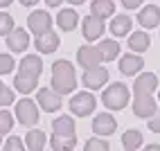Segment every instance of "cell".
I'll list each match as a JSON object with an SVG mask.
<instances>
[{
	"label": "cell",
	"instance_id": "obj_26",
	"mask_svg": "<svg viewBox=\"0 0 160 151\" xmlns=\"http://www.w3.org/2000/svg\"><path fill=\"white\" fill-rule=\"evenodd\" d=\"M142 144V133L138 131V128H129L124 135H122V147L126 151H135V149H140Z\"/></svg>",
	"mask_w": 160,
	"mask_h": 151
},
{
	"label": "cell",
	"instance_id": "obj_11",
	"mask_svg": "<svg viewBox=\"0 0 160 151\" xmlns=\"http://www.w3.org/2000/svg\"><path fill=\"white\" fill-rule=\"evenodd\" d=\"M77 61L81 68H92V66H99L104 59H102V52L97 45H83L77 50Z\"/></svg>",
	"mask_w": 160,
	"mask_h": 151
},
{
	"label": "cell",
	"instance_id": "obj_10",
	"mask_svg": "<svg viewBox=\"0 0 160 151\" xmlns=\"http://www.w3.org/2000/svg\"><path fill=\"white\" fill-rule=\"evenodd\" d=\"M117 131V122H115V117L111 113H99V115H95V120H92V133L95 135H113Z\"/></svg>",
	"mask_w": 160,
	"mask_h": 151
},
{
	"label": "cell",
	"instance_id": "obj_15",
	"mask_svg": "<svg viewBox=\"0 0 160 151\" xmlns=\"http://www.w3.org/2000/svg\"><path fill=\"white\" fill-rule=\"evenodd\" d=\"M138 23L144 29H153L160 25V7L158 5H147L142 7V12L138 14Z\"/></svg>",
	"mask_w": 160,
	"mask_h": 151
},
{
	"label": "cell",
	"instance_id": "obj_20",
	"mask_svg": "<svg viewBox=\"0 0 160 151\" xmlns=\"http://www.w3.org/2000/svg\"><path fill=\"white\" fill-rule=\"evenodd\" d=\"M36 86H38V79L36 77H29V74H23V72H18L16 79H14V88L18 93H23V95H29Z\"/></svg>",
	"mask_w": 160,
	"mask_h": 151
},
{
	"label": "cell",
	"instance_id": "obj_29",
	"mask_svg": "<svg viewBox=\"0 0 160 151\" xmlns=\"http://www.w3.org/2000/svg\"><path fill=\"white\" fill-rule=\"evenodd\" d=\"M111 147H108V142L102 138V135H97V138H90L88 142H86V151H108Z\"/></svg>",
	"mask_w": 160,
	"mask_h": 151
},
{
	"label": "cell",
	"instance_id": "obj_31",
	"mask_svg": "<svg viewBox=\"0 0 160 151\" xmlns=\"http://www.w3.org/2000/svg\"><path fill=\"white\" fill-rule=\"evenodd\" d=\"M9 104H14V90L7 88V86L0 81V108H2V106H9Z\"/></svg>",
	"mask_w": 160,
	"mask_h": 151
},
{
	"label": "cell",
	"instance_id": "obj_28",
	"mask_svg": "<svg viewBox=\"0 0 160 151\" xmlns=\"http://www.w3.org/2000/svg\"><path fill=\"white\" fill-rule=\"evenodd\" d=\"M14 128V115L9 111H0V133L7 135Z\"/></svg>",
	"mask_w": 160,
	"mask_h": 151
},
{
	"label": "cell",
	"instance_id": "obj_36",
	"mask_svg": "<svg viewBox=\"0 0 160 151\" xmlns=\"http://www.w3.org/2000/svg\"><path fill=\"white\" fill-rule=\"evenodd\" d=\"M61 3H63V0H45V5H48V7H59Z\"/></svg>",
	"mask_w": 160,
	"mask_h": 151
},
{
	"label": "cell",
	"instance_id": "obj_8",
	"mask_svg": "<svg viewBox=\"0 0 160 151\" xmlns=\"http://www.w3.org/2000/svg\"><path fill=\"white\" fill-rule=\"evenodd\" d=\"M36 99H38V106L43 111H48V113H57L61 108V104H63L61 95L54 88H41L38 95H36Z\"/></svg>",
	"mask_w": 160,
	"mask_h": 151
},
{
	"label": "cell",
	"instance_id": "obj_41",
	"mask_svg": "<svg viewBox=\"0 0 160 151\" xmlns=\"http://www.w3.org/2000/svg\"><path fill=\"white\" fill-rule=\"evenodd\" d=\"M0 142H2V133H0Z\"/></svg>",
	"mask_w": 160,
	"mask_h": 151
},
{
	"label": "cell",
	"instance_id": "obj_1",
	"mask_svg": "<svg viewBox=\"0 0 160 151\" xmlns=\"http://www.w3.org/2000/svg\"><path fill=\"white\" fill-rule=\"evenodd\" d=\"M52 88L59 95H68L77 88V72H74V66L70 61L66 59L54 61V66H52Z\"/></svg>",
	"mask_w": 160,
	"mask_h": 151
},
{
	"label": "cell",
	"instance_id": "obj_5",
	"mask_svg": "<svg viewBox=\"0 0 160 151\" xmlns=\"http://www.w3.org/2000/svg\"><path fill=\"white\" fill-rule=\"evenodd\" d=\"M83 86L90 90H97V88H104V83L108 81V70L99 66H92V68H83V77H81Z\"/></svg>",
	"mask_w": 160,
	"mask_h": 151
},
{
	"label": "cell",
	"instance_id": "obj_21",
	"mask_svg": "<svg viewBox=\"0 0 160 151\" xmlns=\"http://www.w3.org/2000/svg\"><path fill=\"white\" fill-rule=\"evenodd\" d=\"M90 14L99 16V18H108V16L115 14V3H113V0H92Z\"/></svg>",
	"mask_w": 160,
	"mask_h": 151
},
{
	"label": "cell",
	"instance_id": "obj_39",
	"mask_svg": "<svg viewBox=\"0 0 160 151\" xmlns=\"http://www.w3.org/2000/svg\"><path fill=\"white\" fill-rule=\"evenodd\" d=\"M12 3H14V0H0V7H9Z\"/></svg>",
	"mask_w": 160,
	"mask_h": 151
},
{
	"label": "cell",
	"instance_id": "obj_38",
	"mask_svg": "<svg viewBox=\"0 0 160 151\" xmlns=\"http://www.w3.org/2000/svg\"><path fill=\"white\" fill-rule=\"evenodd\" d=\"M147 151H160V144H149Z\"/></svg>",
	"mask_w": 160,
	"mask_h": 151
},
{
	"label": "cell",
	"instance_id": "obj_18",
	"mask_svg": "<svg viewBox=\"0 0 160 151\" xmlns=\"http://www.w3.org/2000/svg\"><path fill=\"white\" fill-rule=\"evenodd\" d=\"M18 72H23V74H29V77H41V72H43V61H41V57L36 54H27L23 61H20V68Z\"/></svg>",
	"mask_w": 160,
	"mask_h": 151
},
{
	"label": "cell",
	"instance_id": "obj_12",
	"mask_svg": "<svg viewBox=\"0 0 160 151\" xmlns=\"http://www.w3.org/2000/svg\"><path fill=\"white\" fill-rule=\"evenodd\" d=\"M34 45H36V50L41 54H52V52H57V48H59V36L52 29H48L43 34H36Z\"/></svg>",
	"mask_w": 160,
	"mask_h": 151
},
{
	"label": "cell",
	"instance_id": "obj_3",
	"mask_svg": "<svg viewBox=\"0 0 160 151\" xmlns=\"http://www.w3.org/2000/svg\"><path fill=\"white\" fill-rule=\"evenodd\" d=\"M95 106H97V99H95V95L92 93H77L70 99V111L72 115H77V117H86L95 111Z\"/></svg>",
	"mask_w": 160,
	"mask_h": 151
},
{
	"label": "cell",
	"instance_id": "obj_2",
	"mask_svg": "<svg viewBox=\"0 0 160 151\" xmlns=\"http://www.w3.org/2000/svg\"><path fill=\"white\" fill-rule=\"evenodd\" d=\"M129 88L122 83V81H117V83H111L108 88L104 90L102 95V102L106 108H111V111H122L126 104H129Z\"/></svg>",
	"mask_w": 160,
	"mask_h": 151
},
{
	"label": "cell",
	"instance_id": "obj_24",
	"mask_svg": "<svg viewBox=\"0 0 160 151\" xmlns=\"http://www.w3.org/2000/svg\"><path fill=\"white\" fill-rule=\"evenodd\" d=\"M45 142H48V138H45L43 131H38V128L29 131L27 138H25V147H27L29 151H41V149L45 147Z\"/></svg>",
	"mask_w": 160,
	"mask_h": 151
},
{
	"label": "cell",
	"instance_id": "obj_30",
	"mask_svg": "<svg viewBox=\"0 0 160 151\" xmlns=\"http://www.w3.org/2000/svg\"><path fill=\"white\" fill-rule=\"evenodd\" d=\"M14 29V18L7 12H0V36H7Z\"/></svg>",
	"mask_w": 160,
	"mask_h": 151
},
{
	"label": "cell",
	"instance_id": "obj_7",
	"mask_svg": "<svg viewBox=\"0 0 160 151\" xmlns=\"http://www.w3.org/2000/svg\"><path fill=\"white\" fill-rule=\"evenodd\" d=\"M156 111H158V104L151 95H135V99H133V115L135 117L149 120L151 115H156Z\"/></svg>",
	"mask_w": 160,
	"mask_h": 151
},
{
	"label": "cell",
	"instance_id": "obj_19",
	"mask_svg": "<svg viewBox=\"0 0 160 151\" xmlns=\"http://www.w3.org/2000/svg\"><path fill=\"white\" fill-rule=\"evenodd\" d=\"M57 23L63 32H72L79 23V14L74 12V9H61L59 16H57Z\"/></svg>",
	"mask_w": 160,
	"mask_h": 151
},
{
	"label": "cell",
	"instance_id": "obj_34",
	"mask_svg": "<svg viewBox=\"0 0 160 151\" xmlns=\"http://www.w3.org/2000/svg\"><path fill=\"white\" fill-rule=\"evenodd\" d=\"M149 131L160 133V113H156V115L149 117Z\"/></svg>",
	"mask_w": 160,
	"mask_h": 151
},
{
	"label": "cell",
	"instance_id": "obj_9",
	"mask_svg": "<svg viewBox=\"0 0 160 151\" xmlns=\"http://www.w3.org/2000/svg\"><path fill=\"white\" fill-rule=\"evenodd\" d=\"M81 32H83V38L86 41H99L104 34V18L99 16H86L81 23Z\"/></svg>",
	"mask_w": 160,
	"mask_h": 151
},
{
	"label": "cell",
	"instance_id": "obj_23",
	"mask_svg": "<svg viewBox=\"0 0 160 151\" xmlns=\"http://www.w3.org/2000/svg\"><path fill=\"white\" fill-rule=\"evenodd\" d=\"M97 48L102 52V59L104 61H113V59H117V54H120V43L113 41V38H104Z\"/></svg>",
	"mask_w": 160,
	"mask_h": 151
},
{
	"label": "cell",
	"instance_id": "obj_33",
	"mask_svg": "<svg viewBox=\"0 0 160 151\" xmlns=\"http://www.w3.org/2000/svg\"><path fill=\"white\" fill-rule=\"evenodd\" d=\"M5 149H7V151H23V149H25V142H23L20 138L12 135V138L5 142Z\"/></svg>",
	"mask_w": 160,
	"mask_h": 151
},
{
	"label": "cell",
	"instance_id": "obj_37",
	"mask_svg": "<svg viewBox=\"0 0 160 151\" xmlns=\"http://www.w3.org/2000/svg\"><path fill=\"white\" fill-rule=\"evenodd\" d=\"M38 3V0H20V5H25V7H34Z\"/></svg>",
	"mask_w": 160,
	"mask_h": 151
},
{
	"label": "cell",
	"instance_id": "obj_42",
	"mask_svg": "<svg viewBox=\"0 0 160 151\" xmlns=\"http://www.w3.org/2000/svg\"><path fill=\"white\" fill-rule=\"evenodd\" d=\"M158 102H160V93H158Z\"/></svg>",
	"mask_w": 160,
	"mask_h": 151
},
{
	"label": "cell",
	"instance_id": "obj_4",
	"mask_svg": "<svg viewBox=\"0 0 160 151\" xmlns=\"http://www.w3.org/2000/svg\"><path fill=\"white\" fill-rule=\"evenodd\" d=\"M38 106L32 102V99H20L18 104H16V120L23 124V126H34L36 122H38Z\"/></svg>",
	"mask_w": 160,
	"mask_h": 151
},
{
	"label": "cell",
	"instance_id": "obj_6",
	"mask_svg": "<svg viewBox=\"0 0 160 151\" xmlns=\"http://www.w3.org/2000/svg\"><path fill=\"white\" fill-rule=\"evenodd\" d=\"M27 27L32 34H43V32L52 29V16L48 12H43V9H36V12H32L27 16Z\"/></svg>",
	"mask_w": 160,
	"mask_h": 151
},
{
	"label": "cell",
	"instance_id": "obj_35",
	"mask_svg": "<svg viewBox=\"0 0 160 151\" xmlns=\"http://www.w3.org/2000/svg\"><path fill=\"white\" fill-rule=\"evenodd\" d=\"M122 5H124L126 9H135V7L142 5V0H122Z\"/></svg>",
	"mask_w": 160,
	"mask_h": 151
},
{
	"label": "cell",
	"instance_id": "obj_27",
	"mask_svg": "<svg viewBox=\"0 0 160 151\" xmlns=\"http://www.w3.org/2000/svg\"><path fill=\"white\" fill-rule=\"evenodd\" d=\"M74 144H77L74 138H63V135H52L50 138V147L54 151H72Z\"/></svg>",
	"mask_w": 160,
	"mask_h": 151
},
{
	"label": "cell",
	"instance_id": "obj_17",
	"mask_svg": "<svg viewBox=\"0 0 160 151\" xmlns=\"http://www.w3.org/2000/svg\"><path fill=\"white\" fill-rule=\"evenodd\" d=\"M52 131H54V135L74 138L77 126H74V120H72L70 115H59V117H54V122H52Z\"/></svg>",
	"mask_w": 160,
	"mask_h": 151
},
{
	"label": "cell",
	"instance_id": "obj_40",
	"mask_svg": "<svg viewBox=\"0 0 160 151\" xmlns=\"http://www.w3.org/2000/svg\"><path fill=\"white\" fill-rule=\"evenodd\" d=\"M68 3H70V5H83L86 0H68Z\"/></svg>",
	"mask_w": 160,
	"mask_h": 151
},
{
	"label": "cell",
	"instance_id": "obj_25",
	"mask_svg": "<svg viewBox=\"0 0 160 151\" xmlns=\"http://www.w3.org/2000/svg\"><path fill=\"white\" fill-rule=\"evenodd\" d=\"M149 43H151V38H149L147 32H135V34L129 36V48L133 52H147L149 50Z\"/></svg>",
	"mask_w": 160,
	"mask_h": 151
},
{
	"label": "cell",
	"instance_id": "obj_22",
	"mask_svg": "<svg viewBox=\"0 0 160 151\" xmlns=\"http://www.w3.org/2000/svg\"><path fill=\"white\" fill-rule=\"evenodd\" d=\"M131 18L129 16H115L113 18V23L108 25V29H111V34L113 36H126L131 32Z\"/></svg>",
	"mask_w": 160,
	"mask_h": 151
},
{
	"label": "cell",
	"instance_id": "obj_13",
	"mask_svg": "<svg viewBox=\"0 0 160 151\" xmlns=\"http://www.w3.org/2000/svg\"><path fill=\"white\" fill-rule=\"evenodd\" d=\"M27 45H29V34H27L25 29L14 27V29L7 34V48L12 50V52H25Z\"/></svg>",
	"mask_w": 160,
	"mask_h": 151
},
{
	"label": "cell",
	"instance_id": "obj_14",
	"mask_svg": "<svg viewBox=\"0 0 160 151\" xmlns=\"http://www.w3.org/2000/svg\"><path fill=\"white\" fill-rule=\"evenodd\" d=\"M156 88H158V77L153 72H142L133 83V93L135 95H153Z\"/></svg>",
	"mask_w": 160,
	"mask_h": 151
},
{
	"label": "cell",
	"instance_id": "obj_16",
	"mask_svg": "<svg viewBox=\"0 0 160 151\" xmlns=\"http://www.w3.org/2000/svg\"><path fill=\"white\" fill-rule=\"evenodd\" d=\"M142 66H144V61L138 54H124L120 59V72L126 74V77H135L138 72H142Z\"/></svg>",
	"mask_w": 160,
	"mask_h": 151
},
{
	"label": "cell",
	"instance_id": "obj_32",
	"mask_svg": "<svg viewBox=\"0 0 160 151\" xmlns=\"http://www.w3.org/2000/svg\"><path fill=\"white\" fill-rule=\"evenodd\" d=\"M14 70V57L12 54H0V74H9Z\"/></svg>",
	"mask_w": 160,
	"mask_h": 151
}]
</instances>
